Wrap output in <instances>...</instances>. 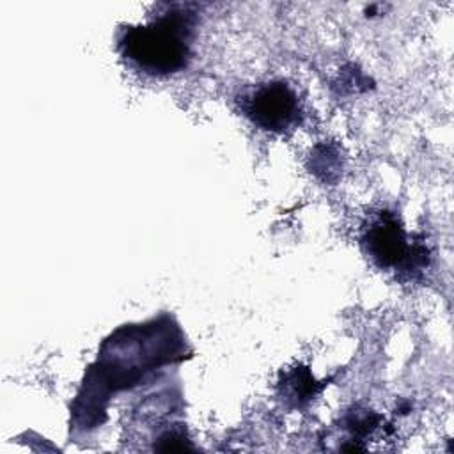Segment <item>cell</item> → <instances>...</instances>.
Returning <instances> with one entry per match:
<instances>
[{
  "label": "cell",
  "instance_id": "cell-1",
  "mask_svg": "<svg viewBox=\"0 0 454 454\" xmlns=\"http://www.w3.org/2000/svg\"><path fill=\"white\" fill-rule=\"evenodd\" d=\"M186 34L188 23L176 14L145 27H131L121 39L122 55L144 73H176L186 66Z\"/></svg>",
  "mask_w": 454,
  "mask_h": 454
},
{
  "label": "cell",
  "instance_id": "cell-2",
  "mask_svg": "<svg viewBox=\"0 0 454 454\" xmlns=\"http://www.w3.org/2000/svg\"><path fill=\"white\" fill-rule=\"evenodd\" d=\"M243 108L257 126L273 131L289 128L300 114L294 92L280 82L257 87L245 99Z\"/></svg>",
  "mask_w": 454,
  "mask_h": 454
},
{
  "label": "cell",
  "instance_id": "cell-3",
  "mask_svg": "<svg viewBox=\"0 0 454 454\" xmlns=\"http://www.w3.org/2000/svg\"><path fill=\"white\" fill-rule=\"evenodd\" d=\"M367 247L378 264L390 266L404 257V234L395 222L376 223L367 234Z\"/></svg>",
  "mask_w": 454,
  "mask_h": 454
}]
</instances>
